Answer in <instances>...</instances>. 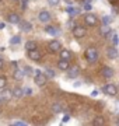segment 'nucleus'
Segmentation results:
<instances>
[{"instance_id": "6e6552de", "label": "nucleus", "mask_w": 119, "mask_h": 126, "mask_svg": "<svg viewBox=\"0 0 119 126\" xmlns=\"http://www.w3.org/2000/svg\"><path fill=\"white\" fill-rule=\"evenodd\" d=\"M28 58L31 60H34V62H38V60H41L42 55L38 49H34V50H28Z\"/></svg>"}, {"instance_id": "49530a36", "label": "nucleus", "mask_w": 119, "mask_h": 126, "mask_svg": "<svg viewBox=\"0 0 119 126\" xmlns=\"http://www.w3.org/2000/svg\"><path fill=\"white\" fill-rule=\"evenodd\" d=\"M13 1H20V0H13Z\"/></svg>"}, {"instance_id": "4468645a", "label": "nucleus", "mask_w": 119, "mask_h": 126, "mask_svg": "<svg viewBox=\"0 0 119 126\" xmlns=\"http://www.w3.org/2000/svg\"><path fill=\"white\" fill-rule=\"evenodd\" d=\"M18 27L21 28V31H24V32H30V31L32 30V24L30 23V21H20Z\"/></svg>"}, {"instance_id": "cd10ccee", "label": "nucleus", "mask_w": 119, "mask_h": 126, "mask_svg": "<svg viewBox=\"0 0 119 126\" xmlns=\"http://www.w3.org/2000/svg\"><path fill=\"white\" fill-rule=\"evenodd\" d=\"M6 84H7V79L4 76H0V90H3L6 87Z\"/></svg>"}, {"instance_id": "c9c22d12", "label": "nucleus", "mask_w": 119, "mask_h": 126, "mask_svg": "<svg viewBox=\"0 0 119 126\" xmlns=\"http://www.w3.org/2000/svg\"><path fill=\"white\" fill-rule=\"evenodd\" d=\"M31 94H32L31 88H24V95H31Z\"/></svg>"}, {"instance_id": "a211bd4d", "label": "nucleus", "mask_w": 119, "mask_h": 126, "mask_svg": "<svg viewBox=\"0 0 119 126\" xmlns=\"http://www.w3.org/2000/svg\"><path fill=\"white\" fill-rule=\"evenodd\" d=\"M24 76H25V73L23 72V70H20V69H15L13 73V77L15 79V80H23Z\"/></svg>"}, {"instance_id": "39448f33", "label": "nucleus", "mask_w": 119, "mask_h": 126, "mask_svg": "<svg viewBox=\"0 0 119 126\" xmlns=\"http://www.w3.org/2000/svg\"><path fill=\"white\" fill-rule=\"evenodd\" d=\"M102 93H105L106 95L114 97V95H116V93H118V87L115 86V84H106V86L102 87Z\"/></svg>"}, {"instance_id": "f8f14e48", "label": "nucleus", "mask_w": 119, "mask_h": 126, "mask_svg": "<svg viewBox=\"0 0 119 126\" xmlns=\"http://www.w3.org/2000/svg\"><path fill=\"white\" fill-rule=\"evenodd\" d=\"M7 21H9L10 24H20V16L18 14H15V13H10V14H7Z\"/></svg>"}, {"instance_id": "c85d7f7f", "label": "nucleus", "mask_w": 119, "mask_h": 126, "mask_svg": "<svg viewBox=\"0 0 119 126\" xmlns=\"http://www.w3.org/2000/svg\"><path fill=\"white\" fill-rule=\"evenodd\" d=\"M83 7L86 11H90L92 9V1H87V3H83Z\"/></svg>"}, {"instance_id": "f704fd0d", "label": "nucleus", "mask_w": 119, "mask_h": 126, "mask_svg": "<svg viewBox=\"0 0 119 126\" xmlns=\"http://www.w3.org/2000/svg\"><path fill=\"white\" fill-rule=\"evenodd\" d=\"M115 113H119V99L115 101Z\"/></svg>"}, {"instance_id": "8fccbe9b", "label": "nucleus", "mask_w": 119, "mask_h": 126, "mask_svg": "<svg viewBox=\"0 0 119 126\" xmlns=\"http://www.w3.org/2000/svg\"><path fill=\"white\" fill-rule=\"evenodd\" d=\"M66 1H69V0H66Z\"/></svg>"}, {"instance_id": "2eb2a0df", "label": "nucleus", "mask_w": 119, "mask_h": 126, "mask_svg": "<svg viewBox=\"0 0 119 126\" xmlns=\"http://www.w3.org/2000/svg\"><path fill=\"white\" fill-rule=\"evenodd\" d=\"M100 34L102 36H108V35H112L114 32H112V30H111L109 25H105V24H102V27L100 28Z\"/></svg>"}, {"instance_id": "7c9ffc66", "label": "nucleus", "mask_w": 119, "mask_h": 126, "mask_svg": "<svg viewBox=\"0 0 119 126\" xmlns=\"http://www.w3.org/2000/svg\"><path fill=\"white\" fill-rule=\"evenodd\" d=\"M46 76L49 77V79H53V77H55V70H52V69H46Z\"/></svg>"}, {"instance_id": "e433bc0d", "label": "nucleus", "mask_w": 119, "mask_h": 126, "mask_svg": "<svg viewBox=\"0 0 119 126\" xmlns=\"http://www.w3.org/2000/svg\"><path fill=\"white\" fill-rule=\"evenodd\" d=\"M70 121V115H64L63 119H62V123H66V122H69Z\"/></svg>"}, {"instance_id": "f03ea898", "label": "nucleus", "mask_w": 119, "mask_h": 126, "mask_svg": "<svg viewBox=\"0 0 119 126\" xmlns=\"http://www.w3.org/2000/svg\"><path fill=\"white\" fill-rule=\"evenodd\" d=\"M84 56L87 59V62L94 63V62H97V59H98V50H97L95 48H88V49L86 50Z\"/></svg>"}, {"instance_id": "f257e3e1", "label": "nucleus", "mask_w": 119, "mask_h": 126, "mask_svg": "<svg viewBox=\"0 0 119 126\" xmlns=\"http://www.w3.org/2000/svg\"><path fill=\"white\" fill-rule=\"evenodd\" d=\"M34 81H35L37 86L44 87L46 84V81H48V76H46L45 73H42L41 70H37L35 72V77H34Z\"/></svg>"}, {"instance_id": "4c0bfd02", "label": "nucleus", "mask_w": 119, "mask_h": 126, "mask_svg": "<svg viewBox=\"0 0 119 126\" xmlns=\"http://www.w3.org/2000/svg\"><path fill=\"white\" fill-rule=\"evenodd\" d=\"M67 25H69V27L72 28V30H73V28L76 27V24H74V21H73V20H70L69 23H67Z\"/></svg>"}, {"instance_id": "de8ad7c7", "label": "nucleus", "mask_w": 119, "mask_h": 126, "mask_svg": "<svg viewBox=\"0 0 119 126\" xmlns=\"http://www.w3.org/2000/svg\"><path fill=\"white\" fill-rule=\"evenodd\" d=\"M116 123H118V125H119V119H118V122H116Z\"/></svg>"}, {"instance_id": "412c9836", "label": "nucleus", "mask_w": 119, "mask_h": 126, "mask_svg": "<svg viewBox=\"0 0 119 126\" xmlns=\"http://www.w3.org/2000/svg\"><path fill=\"white\" fill-rule=\"evenodd\" d=\"M13 97L14 98H21V97H24V90L23 88H14L13 90Z\"/></svg>"}, {"instance_id": "4be33fe9", "label": "nucleus", "mask_w": 119, "mask_h": 126, "mask_svg": "<svg viewBox=\"0 0 119 126\" xmlns=\"http://www.w3.org/2000/svg\"><path fill=\"white\" fill-rule=\"evenodd\" d=\"M52 111H53V113H59L63 111V107H62V104L60 102H55L53 105H52Z\"/></svg>"}, {"instance_id": "a878e982", "label": "nucleus", "mask_w": 119, "mask_h": 126, "mask_svg": "<svg viewBox=\"0 0 119 126\" xmlns=\"http://www.w3.org/2000/svg\"><path fill=\"white\" fill-rule=\"evenodd\" d=\"M111 42H112V45H114V46H116L119 44V36H118V34H116V32H114V34H112Z\"/></svg>"}, {"instance_id": "5701e85b", "label": "nucleus", "mask_w": 119, "mask_h": 126, "mask_svg": "<svg viewBox=\"0 0 119 126\" xmlns=\"http://www.w3.org/2000/svg\"><path fill=\"white\" fill-rule=\"evenodd\" d=\"M92 125L94 126H102V125H105V121H104V118L102 116H97V118H94Z\"/></svg>"}, {"instance_id": "dca6fc26", "label": "nucleus", "mask_w": 119, "mask_h": 126, "mask_svg": "<svg viewBox=\"0 0 119 126\" xmlns=\"http://www.w3.org/2000/svg\"><path fill=\"white\" fill-rule=\"evenodd\" d=\"M45 32L46 34H49V35H52V36H56L58 34H59V30L56 27H52V25H48V27H45Z\"/></svg>"}, {"instance_id": "2f4dec72", "label": "nucleus", "mask_w": 119, "mask_h": 126, "mask_svg": "<svg viewBox=\"0 0 119 126\" xmlns=\"http://www.w3.org/2000/svg\"><path fill=\"white\" fill-rule=\"evenodd\" d=\"M48 3H49L50 6H59L60 0H48Z\"/></svg>"}, {"instance_id": "a19ab883", "label": "nucleus", "mask_w": 119, "mask_h": 126, "mask_svg": "<svg viewBox=\"0 0 119 126\" xmlns=\"http://www.w3.org/2000/svg\"><path fill=\"white\" fill-rule=\"evenodd\" d=\"M112 13H114V14H118V9H116L115 6H114V7H112Z\"/></svg>"}, {"instance_id": "473e14b6", "label": "nucleus", "mask_w": 119, "mask_h": 126, "mask_svg": "<svg viewBox=\"0 0 119 126\" xmlns=\"http://www.w3.org/2000/svg\"><path fill=\"white\" fill-rule=\"evenodd\" d=\"M27 6H28V0H21V9L25 10L27 9Z\"/></svg>"}, {"instance_id": "1a4fd4ad", "label": "nucleus", "mask_w": 119, "mask_h": 126, "mask_svg": "<svg viewBox=\"0 0 119 126\" xmlns=\"http://www.w3.org/2000/svg\"><path fill=\"white\" fill-rule=\"evenodd\" d=\"M67 72H69L67 73V77H69V79H76V77L80 74V67H78V66H70Z\"/></svg>"}, {"instance_id": "aec40b11", "label": "nucleus", "mask_w": 119, "mask_h": 126, "mask_svg": "<svg viewBox=\"0 0 119 126\" xmlns=\"http://www.w3.org/2000/svg\"><path fill=\"white\" fill-rule=\"evenodd\" d=\"M25 49L27 50H34V49H38V44L35 41H28L25 44Z\"/></svg>"}, {"instance_id": "09e8293b", "label": "nucleus", "mask_w": 119, "mask_h": 126, "mask_svg": "<svg viewBox=\"0 0 119 126\" xmlns=\"http://www.w3.org/2000/svg\"><path fill=\"white\" fill-rule=\"evenodd\" d=\"M0 3H1V0H0Z\"/></svg>"}, {"instance_id": "0eeeda50", "label": "nucleus", "mask_w": 119, "mask_h": 126, "mask_svg": "<svg viewBox=\"0 0 119 126\" xmlns=\"http://www.w3.org/2000/svg\"><path fill=\"white\" fill-rule=\"evenodd\" d=\"M101 74H102V77H105V79H111V77H114L115 72H114V69L109 67V66H102Z\"/></svg>"}, {"instance_id": "20e7f679", "label": "nucleus", "mask_w": 119, "mask_h": 126, "mask_svg": "<svg viewBox=\"0 0 119 126\" xmlns=\"http://www.w3.org/2000/svg\"><path fill=\"white\" fill-rule=\"evenodd\" d=\"M72 31H73V36L74 38H77V39H80V38H83V36H86V34H87V30H86L84 27H81V25H76Z\"/></svg>"}, {"instance_id": "f3484780", "label": "nucleus", "mask_w": 119, "mask_h": 126, "mask_svg": "<svg viewBox=\"0 0 119 126\" xmlns=\"http://www.w3.org/2000/svg\"><path fill=\"white\" fill-rule=\"evenodd\" d=\"M1 98L9 101L10 98H13V91L9 90V88H7V90H6V88H3V91H1Z\"/></svg>"}, {"instance_id": "9d476101", "label": "nucleus", "mask_w": 119, "mask_h": 126, "mask_svg": "<svg viewBox=\"0 0 119 126\" xmlns=\"http://www.w3.org/2000/svg\"><path fill=\"white\" fill-rule=\"evenodd\" d=\"M50 13L49 11H46V10H42L41 13L38 14V20L41 21V23H48V21H50Z\"/></svg>"}, {"instance_id": "9b49d317", "label": "nucleus", "mask_w": 119, "mask_h": 126, "mask_svg": "<svg viewBox=\"0 0 119 126\" xmlns=\"http://www.w3.org/2000/svg\"><path fill=\"white\" fill-rule=\"evenodd\" d=\"M106 56L109 59H116L119 56V52H118V49H116V46H109L108 49H106Z\"/></svg>"}, {"instance_id": "6ab92c4d", "label": "nucleus", "mask_w": 119, "mask_h": 126, "mask_svg": "<svg viewBox=\"0 0 119 126\" xmlns=\"http://www.w3.org/2000/svg\"><path fill=\"white\" fill-rule=\"evenodd\" d=\"M60 59H67V60H70L72 59V53H70V50L67 49H60Z\"/></svg>"}, {"instance_id": "393cba45", "label": "nucleus", "mask_w": 119, "mask_h": 126, "mask_svg": "<svg viewBox=\"0 0 119 126\" xmlns=\"http://www.w3.org/2000/svg\"><path fill=\"white\" fill-rule=\"evenodd\" d=\"M20 42H21V36L20 35H14L13 38L10 39V44H11V45H17V44H20Z\"/></svg>"}, {"instance_id": "58836bf2", "label": "nucleus", "mask_w": 119, "mask_h": 126, "mask_svg": "<svg viewBox=\"0 0 119 126\" xmlns=\"http://www.w3.org/2000/svg\"><path fill=\"white\" fill-rule=\"evenodd\" d=\"M11 66H13L14 70H15V69H18V66H17V62H11Z\"/></svg>"}, {"instance_id": "7ed1b4c3", "label": "nucleus", "mask_w": 119, "mask_h": 126, "mask_svg": "<svg viewBox=\"0 0 119 126\" xmlns=\"http://www.w3.org/2000/svg\"><path fill=\"white\" fill-rule=\"evenodd\" d=\"M84 23H86V25H88V27H95L97 24H98V18H97L95 14L88 13V14L84 16Z\"/></svg>"}, {"instance_id": "b1692460", "label": "nucleus", "mask_w": 119, "mask_h": 126, "mask_svg": "<svg viewBox=\"0 0 119 126\" xmlns=\"http://www.w3.org/2000/svg\"><path fill=\"white\" fill-rule=\"evenodd\" d=\"M66 11H67V13H69L72 17H74V16H77V14L80 13V10L74 9V7H72V6H70V7H67V9H66Z\"/></svg>"}, {"instance_id": "c03bdc74", "label": "nucleus", "mask_w": 119, "mask_h": 126, "mask_svg": "<svg viewBox=\"0 0 119 126\" xmlns=\"http://www.w3.org/2000/svg\"><path fill=\"white\" fill-rule=\"evenodd\" d=\"M81 86V83H80V81H76V83H74V87H80Z\"/></svg>"}, {"instance_id": "ddd939ff", "label": "nucleus", "mask_w": 119, "mask_h": 126, "mask_svg": "<svg viewBox=\"0 0 119 126\" xmlns=\"http://www.w3.org/2000/svg\"><path fill=\"white\" fill-rule=\"evenodd\" d=\"M70 67V62L67 60V59H60L59 62H58V69L59 70H69Z\"/></svg>"}, {"instance_id": "37998d69", "label": "nucleus", "mask_w": 119, "mask_h": 126, "mask_svg": "<svg viewBox=\"0 0 119 126\" xmlns=\"http://www.w3.org/2000/svg\"><path fill=\"white\" fill-rule=\"evenodd\" d=\"M3 66H4V62H3V59L0 58V69L3 67Z\"/></svg>"}, {"instance_id": "c756f323", "label": "nucleus", "mask_w": 119, "mask_h": 126, "mask_svg": "<svg viewBox=\"0 0 119 126\" xmlns=\"http://www.w3.org/2000/svg\"><path fill=\"white\" fill-rule=\"evenodd\" d=\"M32 72H34V70H32V67H30V66H25V67H24V73H25V76H31Z\"/></svg>"}, {"instance_id": "72a5a7b5", "label": "nucleus", "mask_w": 119, "mask_h": 126, "mask_svg": "<svg viewBox=\"0 0 119 126\" xmlns=\"http://www.w3.org/2000/svg\"><path fill=\"white\" fill-rule=\"evenodd\" d=\"M13 125H14V126H24V125H25V122H23V121H15V122H13Z\"/></svg>"}, {"instance_id": "bb28decb", "label": "nucleus", "mask_w": 119, "mask_h": 126, "mask_svg": "<svg viewBox=\"0 0 119 126\" xmlns=\"http://www.w3.org/2000/svg\"><path fill=\"white\" fill-rule=\"evenodd\" d=\"M112 20H114V18L111 17V16H104V17H102V24H105V25H109V24L112 23Z\"/></svg>"}, {"instance_id": "a18cd8bd", "label": "nucleus", "mask_w": 119, "mask_h": 126, "mask_svg": "<svg viewBox=\"0 0 119 126\" xmlns=\"http://www.w3.org/2000/svg\"><path fill=\"white\" fill-rule=\"evenodd\" d=\"M3 28H4V24H3V23H0V30H3Z\"/></svg>"}, {"instance_id": "423d86ee", "label": "nucleus", "mask_w": 119, "mask_h": 126, "mask_svg": "<svg viewBox=\"0 0 119 126\" xmlns=\"http://www.w3.org/2000/svg\"><path fill=\"white\" fill-rule=\"evenodd\" d=\"M48 49H49L50 53H56V52H60V49H62V45H60L59 41L53 39V41H50V42H49Z\"/></svg>"}, {"instance_id": "ea45409f", "label": "nucleus", "mask_w": 119, "mask_h": 126, "mask_svg": "<svg viewBox=\"0 0 119 126\" xmlns=\"http://www.w3.org/2000/svg\"><path fill=\"white\" fill-rule=\"evenodd\" d=\"M97 95H98V91H97V90H94V91L91 93V97H97Z\"/></svg>"}, {"instance_id": "79ce46f5", "label": "nucleus", "mask_w": 119, "mask_h": 126, "mask_svg": "<svg viewBox=\"0 0 119 126\" xmlns=\"http://www.w3.org/2000/svg\"><path fill=\"white\" fill-rule=\"evenodd\" d=\"M108 1H109L111 4H116L118 3V0H108Z\"/></svg>"}]
</instances>
